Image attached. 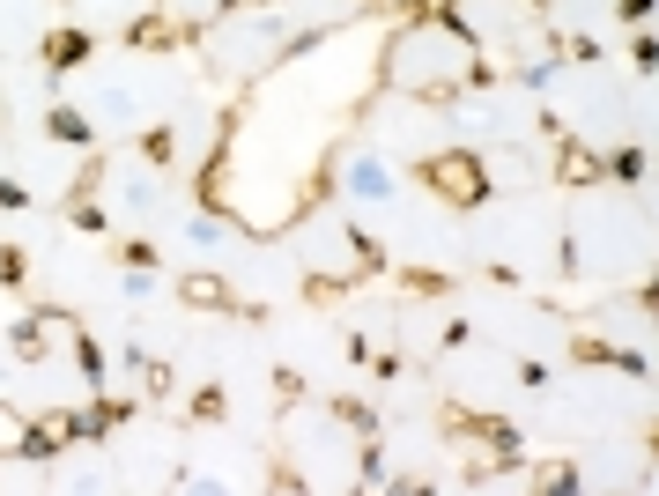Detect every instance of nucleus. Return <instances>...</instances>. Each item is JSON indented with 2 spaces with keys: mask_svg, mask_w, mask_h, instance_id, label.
Wrapping results in <instances>:
<instances>
[{
  "mask_svg": "<svg viewBox=\"0 0 659 496\" xmlns=\"http://www.w3.org/2000/svg\"><path fill=\"white\" fill-rule=\"evenodd\" d=\"M430 178H437V193H445V200H474V186H482V171H474L467 156H445V163H430Z\"/></svg>",
  "mask_w": 659,
  "mask_h": 496,
  "instance_id": "obj_1",
  "label": "nucleus"
}]
</instances>
